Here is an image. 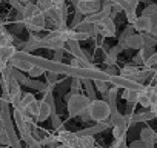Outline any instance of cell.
<instances>
[{
  "label": "cell",
  "mask_w": 157,
  "mask_h": 148,
  "mask_svg": "<svg viewBox=\"0 0 157 148\" xmlns=\"http://www.w3.org/2000/svg\"><path fill=\"white\" fill-rule=\"evenodd\" d=\"M68 111H69V117H75V116H80L85 110H88L90 107V102L91 99L90 97H85L78 93H74V94H68Z\"/></svg>",
  "instance_id": "cell-1"
},
{
  "label": "cell",
  "mask_w": 157,
  "mask_h": 148,
  "mask_svg": "<svg viewBox=\"0 0 157 148\" xmlns=\"http://www.w3.org/2000/svg\"><path fill=\"white\" fill-rule=\"evenodd\" d=\"M88 111L91 114V119L96 120V122H105V120L109 119V114H111V108H109L108 102L99 100V99H94V100L90 102Z\"/></svg>",
  "instance_id": "cell-2"
},
{
  "label": "cell",
  "mask_w": 157,
  "mask_h": 148,
  "mask_svg": "<svg viewBox=\"0 0 157 148\" xmlns=\"http://www.w3.org/2000/svg\"><path fill=\"white\" fill-rule=\"evenodd\" d=\"M72 5L83 16H91V14H94L100 10L99 0H72Z\"/></svg>",
  "instance_id": "cell-3"
},
{
  "label": "cell",
  "mask_w": 157,
  "mask_h": 148,
  "mask_svg": "<svg viewBox=\"0 0 157 148\" xmlns=\"http://www.w3.org/2000/svg\"><path fill=\"white\" fill-rule=\"evenodd\" d=\"M97 25V33L102 34L103 37H114L116 36V23L113 17H106L105 20L96 23Z\"/></svg>",
  "instance_id": "cell-4"
},
{
  "label": "cell",
  "mask_w": 157,
  "mask_h": 148,
  "mask_svg": "<svg viewBox=\"0 0 157 148\" xmlns=\"http://www.w3.org/2000/svg\"><path fill=\"white\" fill-rule=\"evenodd\" d=\"M134 29L139 31V33H151V28H152V23H151V17L142 14L140 17L136 19V22L132 23Z\"/></svg>",
  "instance_id": "cell-5"
},
{
  "label": "cell",
  "mask_w": 157,
  "mask_h": 148,
  "mask_svg": "<svg viewBox=\"0 0 157 148\" xmlns=\"http://www.w3.org/2000/svg\"><path fill=\"white\" fill-rule=\"evenodd\" d=\"M52 111H54V110L51 108V105H49L46 100H40V103H39V113H37L36 120H37V122H43V120H46V119L51 116Z\"/></svg>",
  "instance_id": "cell-6"
},
{
  "label": "cell",
  "mask_w": 157,
  "mask_h": 148,
  "mask_svg": "<svg viewBox=\"0 0 157 148\" xmlns=\"http://www.w3.org/2000/svg\"><path fill=\"white\" fill-rule=\"evenodd\" d=\"M66 46H68V51H69L74 57L80 59V60H88L86 56H85V53L80 49V46H78V40H68V42H66Z\"/></svg>",
  "instance_id": "cell-7"
},
{
  "label": "cell",
  "mask_w": 157,
  "mask_h": 148,
  "mask_svg": "<svg viewBox=\"0 0 157 148\" xmlns=\"http://www.w3.org/2000/svg\"><path fill=\"white\" fill-rule=\"evenodd\" d=\"M125 48H132V49H140V48H143V37H142V34H132L128 40H126V43H125Z\"/></svg>",
  "instance_id": "cell-8"
},
{
  "label": "cell",
  "mask_w": 157,
  "mask_h": 148,
  "mask_svg": "<svg viewBox=\"0 0 157 148\" xmlns=\"http://www.w3.org/2000/svg\"><path fill=\"white\" fill-rule=\"evenodd\" d=\"M122 46L120 45H117V46H113L109 51H108V54H106V57H105V63L109 66V65H116V60H117V56L122 53Z\"/></svg>",
  "instance_id": "cell-9"
},
{
  "label": "cell",
  "mask_w": 157,
  "mask_h": 148,
  "mask_svg": "<svg viewBox=\"0 0 157 148\" xmlns=\"http://www.w3.org/2000/svg\"><path fill=\"white\" fill-rule=\"evenodd\" d=\"M16 51H17V49H16L13 45H5V46H0V59L5 60V62H10V60L14 57Z\"/></svg>",
  "instance_id": "cell-10"
},
{
  "label": "cell",
  "mask_w": 157,
  "mask_h": 148,
  "mask_svg": "<svg viewBox=\"0 0 157 148\" xmlns=\"http://www.w3.org/2000/svg\"><path fill=\"white\" fill-rule=\"evenodd\" d=\"M132 34H134V26H132V25H129V26H128V28H126V29L122 33V36H120V39H119V45H120L122 48H125L126 40H128Z\"/></svg>",
  "instance_id": "cell-11"
},
{
  "label": "cell",
  "mask_w": 157,
  "mask_h": 148,
  "mask_svg": "<svg viewBox=\"0 0 157 148\" xmlns=\"http://www.w3.org/2000/svg\"><path fill=\"white\" fill-rule=\"evenodd\" d=\"M139 94H140V91H137V90H129V88H125L123 99H125L126 102H137Z\"/></svg>",
  "instance_id": "cell-12"
},
{
  "label": "cell",
  "mask_w": 157,
  "mask_h": 148,
  "mask_svg": "<svg viewBox=\"0 0 157 148\" xmlns=\"http://www.w3.org/2000/svg\"><path fill=\"white\" fill-rule=\"evenodd\" d=\"M82 82H83V85L86 87V91H88V96H90V99H91V100H94V99H96V90H94V87H93V82H91V79H88V77H83V79H82Z\"/></svg>",
  "instance_id": "cell-13"
},
{
  "label": "cell",
  "mask_w": 157,
  "mask_h": 148,
  "mask_svg": "<svg viewBox=\"0 0 157 148\" xmlns=\"http://www.w3.org/2000/svg\"><path fill=\"white\" fill-rule=\"evenodd\" d=\"M94 85L97 87V90L100 91V93H106L108 91V87L111 85V82L109 80H102V79H94Z\"/></svg>",
  "instance_id": "cell-14"
},
{
  "label": "cell",
  "mask_w": 157,
  "mask_h": 148,
  "mask_svg": "<svg viewBox=\"0 0 157 148\" xmlns=\"http://www.w3.org/2000/svg\"><path fill=\"white\" fill-rule=\"evenodd\" d=\"M46 72V69L45 68H42V66H39V65H33V68L28 71V74L31 77H39L40 74H45Z\"/></svg>",
  "instance_id": "cell-15"
},
{
  "label": "cell",
  "mask_w": 157,
  "mask_h": 148,
  "mask_svg": "<svg viewBox=\"0 0 157 148\" xmlns=\"http://www.w3.org/2000/svg\"><path fill=\"white\" fill-rule=\"evenodd\" d=\"M82 22H83V14L77 11V13H75V16H74V20H72V25H71V28H72V29H75V28H77L78 25H80Z\"/></svg>",
  "instance_id": "cell-16"
},
{
  "label": "cell",
  "mask_w": 157,
  "mask_h": 148,
  "mask_svg": "<svg viewBox=\"0 0 157 148\" xmlns=\"http://www.w3.org/2000/svg\"><path fill=\"white\" fill-rule=\"evenodd\" d=\"M51 116H52V125H54V128H56V130L62 128V120H60V117L57 116V113H56V111H52V113H51Z\"/></svg>",
  "instance_id": "cell-17"
},
{
  "label": "cell",
  "mask_w": 157,
  "mask_h": 148,
  "mask_svg": "<svg viewBox=\"0 0 157 148\" xmlns=\"http://www.w3.org/2000/svg\"><path fill=\"white\" fill-rule=\"evenodd\" d=\"M129 148H145V143H143V140H137V142H132L129 145Z\"/></svg>",
  "instance_id": "cell-18"
},
{
  "label": "cell",
  "mask_w": 157,
  "mask_h": 148,
  "mask_svg": "<svg viewBox=\"0 0 157 148\" xmlns=\"http://www.w3.org/2000/svg\"><path fill=\"white\" fill-rule=\"evenodd\" d=\"M128 2H129V6H131L132 10H136V8H137V5H139V2H140V0H128Z\"/></svg>",
  "instance_id": "cell-19"
},
{
  "label": "cell",
  "mask_w": 157,
  "mask_h": 148,
  "mask_svg": "<svg viewBox=\"0 0 157 148\" xmlns=\"http://www.w3.org/2000/svg\"><path fill=\"white\" fill-rule=\"evenodd\" d=\"M31 2H33V0H20L22 5H26V3H31Z\"/></svg>",
  "instance_id": "cell-20"
}]
</instances>
